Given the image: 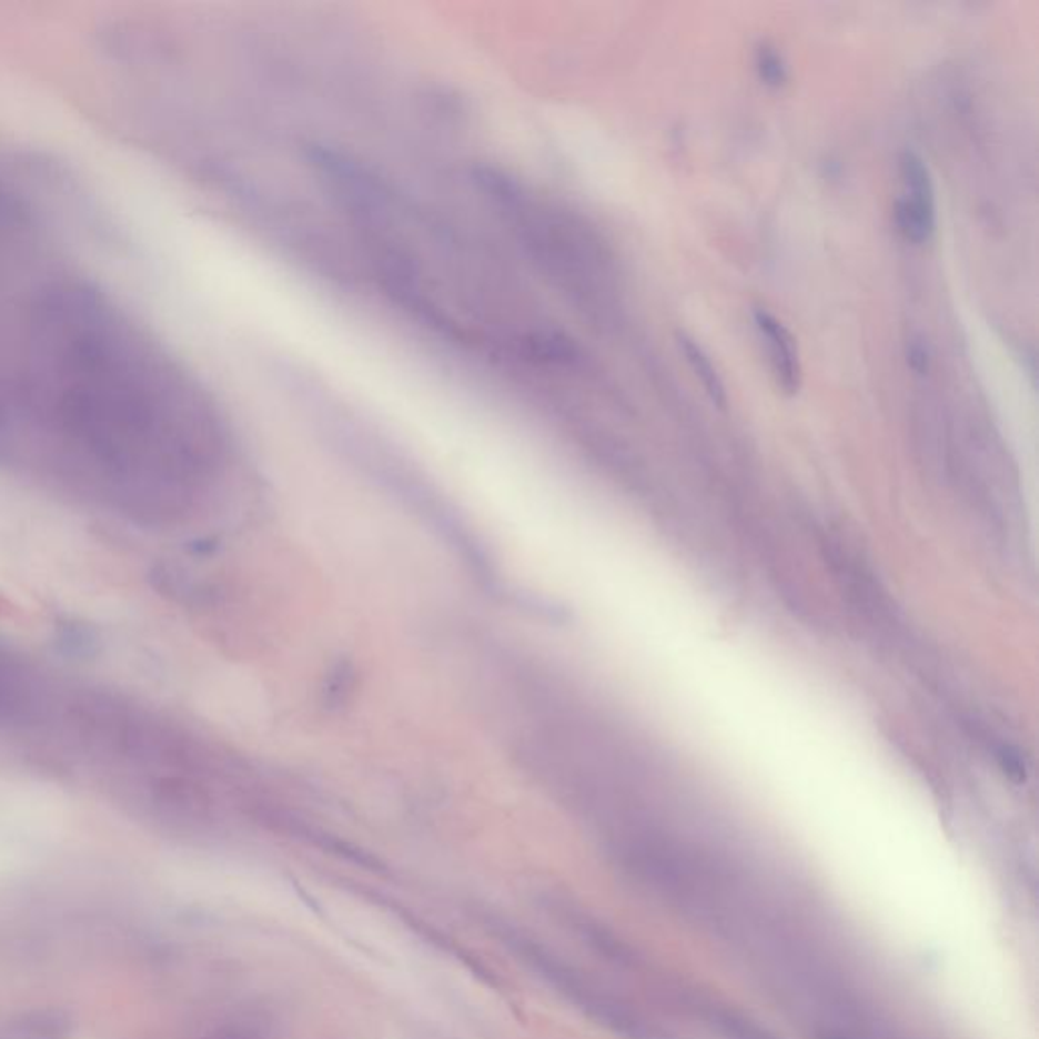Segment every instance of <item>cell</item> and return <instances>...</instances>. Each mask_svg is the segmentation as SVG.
<instances>
[{
	"instance_id": "cell-1",
	"label": "cell",
	"mask_w": 1039,
	"mask_h": 1039,
	"mask_svg": "<svg viewBox=\"0 0 1039 1039\" xmlns=\"http://www.w3.org/2000/svg\"><path fill=\"white\" fill-rule=\"evenodd\" d=\"M228 455L210 394L94 279L49 311L0 380V465L108 514L188 518Z\"/></svg>"
},
{
	"instance_id": "cell-2",
	"label": "cell",
	"mask_w": 1039,
	"mask_h": 1039,
	"mask_svg": "<svg viewBox=\"0 0 1039 1039\" xmlns=\"http://www.w3.org/2000/svg\"><path fill=\"white\" fill-rule=\"evenodd\" d=\"M325 185L382 286L406 313L451 342L565 366L577 347L544 323L510 272L455 225L352 154L313 149Z\"/></svg>"
},
{
	"instance_id": "cell-3",
	"label": "cell",
	"mask_w": 1039,
	"mask_h": 1039,
	"mask_svg": "<svg viewBox=\"0 0 1039 1039\" xmlns=\"http://www.w3.org/2000/svg\"><path fill=\"white\" fill-rule=\"evenodd\" d=\"M475 181L534 269L583 313L607 317L617 293L614 259L593 225L500 169L477 171Z\"/></svg>"
},
{
	"instance_id": "cell-4",
	"label": "cell",
	"mask_w": 1039,
	"mask_h": 1039,
	"mask_svg": "<svg viewBox=\"0 0 1039 1039\" xmlns=\"http://www.w3.org/2000/svg\"><path fill=\"white\" fill-rule=\"evenodd\" d=\"M899 181L901 193L894 208L898 232L911 244H924L936 230V200L930 169L920 154L909 149L899 154Z\"/></svg>"
},
{
	"instance_id": "cell-5",
	"label": "cell",
	"mask_w": 1039,
	"mask_h": 1039,
	"mask_svg": "<svg viewBox=\"0 0 1039 1039\" xmlns=\"http://www.w3.org/2000/svg\"><path fill=\"white\" fill-rule=\"evenodd\" d=\"M754 323L759 337L768 347L769 367L779 389L790 396L796 394L803 384V364L794 335L766 307H754Z\"/></svg>"
},
{
	"instance_id": "cell-6",
	"label": "cell",
	"mask_w": 1039,
	"mask_h": 1039,
	"mask_svg": "<svg viewBox=\"0 0 1039 1039\" xmlns=\"http://www.w3.org/2000/svg\"><path fill=\"white\" fill-rule=\"evenodd\" d=\"M676 345L680 354L685 355L690 370L695 372L698 382L703 384L705 392L709 394L710 402L719 408L727 406V389L725 382L720 379L719 370L713 364L710 355L703 350V345L693 340L685 331H676Z\"/></svg>"
},
{
	"instance_id": "cell-7",
	"label": "cell",
	"mask_w": 1039,
	"mask_h": 1039,
	"mask_svg": "<svg viewBox=\"0 0 1039 1039\" xmlns=\"http://www.w3.org/2000/svg\"><path fill=\"white\" fill-rule=\"evenodd\" d=\"M756 71L759 80L769 88H781L788 82V63L781 51L769 41H759L756 48Z\"/></svg>"
},
{
	"instance_id": "cell-8",
	"label": "cell",
	"mask_w": 1039,
	"mask_h": 1039,
	"mask_svg": "<svg viewBox=\"0 0 1039 1039\" xmlns=\"http://www.w3.org/2000/svg\"><path fill=\"white\" fill-rule=\"evenodd\" d=\"M997 764L999 768L1003 771V776L1007 779H1011L1013 784H1023L1028 779V768H1026V761L1021 754L1009 747V745H1001L997 749Z\"/></svg>"
},
{
	"instance_id": "cell-9",
	"label": "cell",
	"mask_w": 1039,
	"mask_h": 1039,
	"mask_svg": "<svg viewBox=\"0 0 1039 1039\" xmlns=\"http://www.w3.org/2000/svg\"><path fill=\"white\" fill-rule=\"evenodd\" d=\"M906 360H908L909 370L918 376H926L932 367L930 347L921 337H909L906 343Z\"/></svg>"
},
{
	"instance_id": "cell-10",
	"label": "cell",
	"mask_w": 1039,
	"mask_h": 1039,
	"mask_svg": "<svg viewBox=\"0 0 1039 1039\" xmlns=\"http://www.w3.org/2000/svg\"><path fill=\"white\" fill-rule=\"evenodd\" d=\"M820 1039H850V1038H847V1036H843V1033H835V1031H827V1033H823V1036H820Z\"/></svg>"
}]
</instances>
